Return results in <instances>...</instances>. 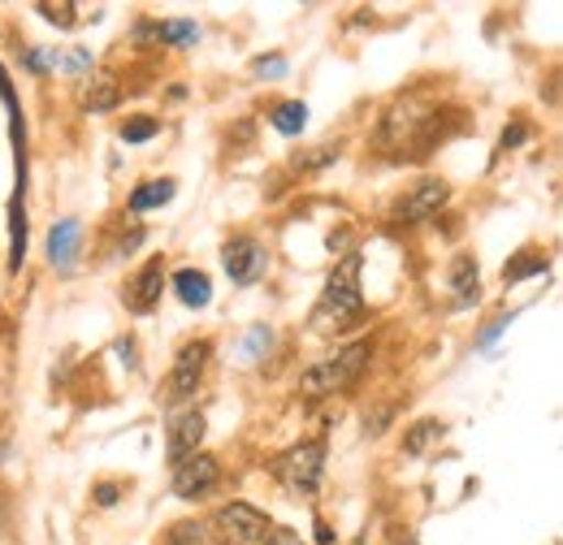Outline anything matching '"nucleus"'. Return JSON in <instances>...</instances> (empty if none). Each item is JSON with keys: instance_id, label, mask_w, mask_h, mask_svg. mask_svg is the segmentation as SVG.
Listing matches in <instances>:
<instances>
[{"instance_id": "obj_26", "label": "nucleus", "mask_w": 563, "mask_h": 545, "mask_svg": "<svg viewBox=\"0 0 563 545\" xmlns=\"http://www.w3.org/2000/svg\"><path fill=\"white\" fill-rule=\"evenodd\" d=\"M66 69H91V53H82V48H74V53H66V62H62Z\"/></svg>"}, {"instance_id": "obj_13", "label": "nucleus", "mask_w": 563, "mask_h": 545, "mask_svg": "<svg viewBox=\"0 0 563 545\" xmlns=\"http://www.w3.org/2000/svg\"><path fill=\"white\" fill-rule=\"evenodd\" d=\"M174 196H178V182H174V178H152V182H140V187L131 191L126 208H131V212H152V208H165Z\"/></svg>"}, {"instance_id": "obj_17", "label": "nucleus", "mask_w": 563, "mask_h": 545, "mask_svg": "<svg viewBox=\"0 0 563 545\" xmlns=\"http://www.w3.org/2000/svg\"><path fill=\"white\" fill-rule=\"evenodd\" d=\"M451 286H455L460 303L477 299V260H473V256H460V260L451 265Z\"/></svg>"}, {"instance_id": "obj_12", "label": "nucleus", "mask_w": 563, "mask_h": 545, "mask_svg": "<svg viewBox=\"0 0 563 545\" xmlns=\"http://www.w3.org/2000/svg\"><path fill=\"white\" fill-rule=\"evenodd\" d=\"M174 294L187 303V308H209V299H212V281H209V272H200V269H178L174 272Z\"/></svg>"}, {"instance_id": "obj_5", "label": "nucleus", "mask_w": 563, "mask_h": 545, "mask_svg": "<svg viewBox=\"0 0 563 545\" xmlns=\"http://www.w3.org/2000/svg\"><path fill=\"white\" fill-rule=\"evenodd\" d=\"M221 269H225V277H230L234 286H256V281L265 277V269H269V252H265L261 238L234 234V238L221 247Z\"/></svg>"}, {"instance_id": "obj_7", "label": "nucleus", "mask_w": 563, "mask_h": 545, "mask_svg": "<svg viewBox=\"0 0 563 545\" xmlns=\"http://www.w3.org/2000/svg\"><path fill=\"white\" fill-rule=\"evenodd\" d=\"M217 477H221V464L212 459L209 451H196L191 459L178 464V472H174V493L187 498V502H196V498H205L212 485H217Z\"/></svg>"}, {"instance_id": "obj_27", "label": "nucleus", "mask_w": 563, "mask_h": 545, "mask_svg": "<svg viewBox=\"0 0 563 545\" xmlns=\"http://www.w3.org/2000/svg\"><path fill=\"white\" fill-rule=\"evenodd\" d=\"M525 143V122H511V131H503V147H520Z\"/></svg>"}, {"instance_id": "obj_6", "label": "nucleus", "mask_w": 563, "mask_h": 545, "mask_svg": "<svg viewBox=\"0 0 563 545\" xmlns=\"http://www.w3.org/2000/svg\"><path fill=\"white\" fill-rule=\"evenodd\" d=\"M209 355H212L209 342H187V346L178 351L174 372H169V394H174V399H191V394H196V386L205 381Z\"/></svg>"}, {"instance_id": "obj_23", "label": "nucleus", "mask_w": 563, "mask_h": 545, "mask_svg": "<svg viewBox=\"0 0 563 545\" xmlns=\"http://www.w3.org/2000/svg\"><path fill=\"white\" fill-rule=\"evenodd\" d=\"M252 74H256V78H282V74H286V62H282V57L256 62V66H252Z\"/></svg>"}, {"instance_id": "obj_29", "label": "nucleus", "mask_w": 563, "mask_h": 545, "mask_svg": "<svg viewBox=\"0 0 563 545\" xmlns=\"http://www.w3.org/2000/svg\"><path fill=\"white\" fill-rule=\"evenodd\" d=\"M269 545H303V542H299V537H290V533H278V537H274Z\"/></svg>"}, {"instance_id": "obj_3", "label": "nucleus", "mask_w": 563, "mask_h": 545, "mask_svg": "<svg viewBox=\"0 0 563 545\" xmlns=\"http://www.w3.org/2000/svg\"><path fill=\"white\" fill-rule=\"evenodd\" d=\"M269 468H274V480L282 489L312 493L321 485V472H325V442H299V446L282 451Z\"/></svg>"}, {"instance_id": "obj_18", "label": "nucleus", "mask_w": 563, "mask_h": 545, "mask_svg": "<svg viewBox=\"0 0 563 545\" xmlns=\"http://www.w3.org/2000/svg\"><path fill=\"white\" fill-rule=\"evenodd\" d=\"M442 433H446V424H442V420H421V424H412V429H408L404 451H408V455H421V451H429Z\"/></svg>"}, {"instance_id": "obj_11", "label": "nucleus", "mask_w": 563, "mask_h": 545, "mask_svg": "<svg viewBox=\"0 0 563 545\" xmlns=\"http://www.w3.org/2000/svg\"><path fill=\"white\" fill-rule=\"evenodd\" d=\"M161 290H165V260L156 256V260H147V265H143V269L135 272V281L126 286V303H131V312L147 316V312L156 308Z\"/></svg>"}, {"instance_id": "obj_10", "label": "nucleus", "mask_w": 563, "mask_h": 545, "mask_svg": "<svg viewBox=\"0 0 563 545\" xmlns=\"http://www.w3.org/2000/svg\"><path fill=\"white\" fill-rule=\"evenodd\" d=\"M200 442H205V415H200V411H187V415H178V420L169 424V446H165L169 464L178 468L183 459H191V455L200 451Z\"/></svg>"}, {"instance_id": "obj_9", "label": "nucleus", "mask_w": 563, "mask_h": 545, "mask_svg": "<svg viewBox=\"0 0 563 545\" xmlns=\"http://www.w3.org/2000/svg\"><path fill=\"white\" fill-rule=\"evenodd\" d=\"M446 182H438V178H424V182H417L404 200H399V208H395V216L399 221H424V216H433L438 208L446 204Z\"/></svg>"}, {"instance_id": "obj_2", "label": "nucleus", "mask_w": 563, "mask_h": 545, "mask_svg": "<svg viewBox=\"0 0 563 545\" xmlns=\"http://www.w3.org/2000/svg\"><path fill=\"white\" fill-rule=\"evenodd\" d=\"M360 308H364V290H360V256H343V260L334 265V272H330L325 290H321V308H317V316L343 325V321L360 316Z\"/></svg>"}, {"instance_id": "obj_24", "label": "nucleus", "mask_w": 563, "mask_h": 545, "mask_svg": "<svg viewBox=\"0 0 563 545\" xmlns=\"http://www.w3.org/2000/svg\"><path fill=\"white\" fill-rule=\"evenodd\" d=\"M40 13H48V18H57V26H74V4H40Z\"/></svg>"}, {"instance_id": "obj_20", "label": "nucleus", "mask_w": 563, "mask_h": 545, "mask_svg": "<svg viewBox=\"0 0 563 545\" xmlns=\"http://www.w3.org/2000/svg\"><path fill=\"white\" fill-rule=\"evenodd\" d=\"M156 131H161L156 118H131L122 126V143H147V138H156Z\"/></svg>"}, {"instance_id": "obj_4", "label": "nucleus", "mask_w": 563, "mask_h": 545, "mask_svg": "<svg viewBox=\"0 0 563 545\" xmlns=\"http://www.w3.org/2000/svg\"><path fill=\"white\" fill-rule=\"evenodd\" d=\"M212 533H217V542L225 545H256L265 542V533H269V515L256 511L252 502H230V507H221L212 515Z\"/></svg>"}, {"instance_id": "obj_22", "label": "nucleus", "mask_w": 563, "mask_h": 545, "mask_svg": "<svg viewBox=\"0 0 563 545\" xmlns=\"http://www.w3.org/2000/svg\"><path fill=\"white\" fill-rule=\"evenodd\" d=\"M269 346H274V330H261V325L252 330V338L243 342V351H247V359H256V355H265Z\"/></svg>"}, {"instance_id": "obj_8", "label": "nucleus", "mask_w": 563, "mask_h": 545, "mask_svg": "<svg viewBox=\"0 0 563 545\" xmlns=\"http://www.w3.org/2000/svg\"><path fill=\"white\" fill-rule=\"evenodd\" d=\"M78 247H82V221H78V216H62V221L48 230V265L57 272H74Z\"/></svg>"}, {"instance_id": "obj_15", "label": "nucleus", "mask_w": 563, "mask_h": 545, "mask_svg": "<svg viewBox=\"0 0 563 545\" xmlns=\"http://www.w3.org/2000/svg\"><path fill=\"white\" fill-rule=\"evenodd\" d=\"M152 31H156L161 44H178V48H191L200 40V26L191 18H169V22H156Z\"/></svg>"}, {"instance_id": "obj_19", "label": "nucleus", "mask_w": 563, "mask_h": 545, "mask_svg": "<svg viewBox=\"0 0 563 545\" xmlns=\"http://www.w3.org/2000/svg\"><path fill=\"white\" fill-rule=\"evenodd\" d=\"M118 104V78L113 74H100L96 82H91V91H87V109L91 113H109Z\"/></svg>"}, {"instance_id": "obj_16", "label": "nucleus", "mask_w": 563, "mask_h": 545, "mask_svg": "<svg viewBox=\"0 0 563 545\" xmlns=\"http://www.w3.org/2000/svg\"><path fill=\"white\" fill-rule=\"evenodd\" d=\"M547 272V256L542 252H520L507 269H503V286H516V281H525V277H542Z\"/></svg>"}, {"instance_id": "obj_14", "label": "nucleus", "mask_w": 563, "mask_h": 545, "mask_svg": "<svg viewBox=\"0 0 563 545\" xmlns=\"http://www.w3.org/2000/svg\"><path fill=\"white\" fill-rule=\"evenodd\" d=\"M269 122H274L278 135H303V126H308V104H303V100H282L278 109L269 113Z\"/></svg>"}, {"instance_id": "obj_21", "label": "nucleus", "mask_w": 563, "mask_h": 545, "mask_svg": "<svg viewBox=\"0 0 563 545\" xmlns=\"http://www.w3.org/2000/svg\"><path fill=\"white\" fill-rule=\"evenodd\" d=\"M209 529L205 524H196V520H187V524H174L169 529V545H200V537H205Z\"/></svg>"}, {"instance_id": "obj_28", "label": "nucleus", "mask_w": 563, "mask_h": 545, "mask_svg": "<svg viewBox=\"0 0 563 545\" xmlns=\"http://www.w3.org/2000/svg\"><path fill=\"white\" fill-rule=\"evenodd\" d=\"M317 545H334V533H330L325 520H317Z\"/></svg>"}, {"instance_id": "obj_1", "label": "nucleus", "mask_w": 563, "mask_h": 545, "mask_svg": "<svg viewBox=\"0 0 563 545\" xmlns=\"http://www.w3.org/2000/svg\"><path fill=\"white\" fill-rule=\"evenodd\" d=\"M364 364H368V346H364V342H352V346H343L339 355L312 364V368L299 377V394H303V399H330V394H339V390L352 386L355 377L364 372Z\"/></svg>"}, {"instance_id": "obj_25", "label": "nucleus", "mask_w": 563, "mask_h": 545, "mask_svg": "<svg viewBox=\"0 0 563 545\" xmlns=\"http://www.w3.org/2000/svg\"><path fill=\"white\" fill-rule=\"evenodd\" d=\"M91 498H96V507H113V502L122 498V489H118V485H96Z\"/></svg>"}]
</instances>
